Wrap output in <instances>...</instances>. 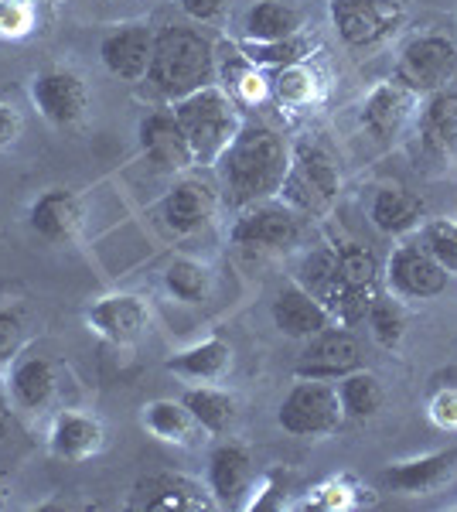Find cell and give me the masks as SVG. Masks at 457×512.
Here are the masks:
<instances>
[{
	"label": "cell",
	"instance_id": "6da1fadb",
	"mask_svg": "<svg viewBox=\"0 0 457 512\" xmlns=\"http://www.w3.org/2000/svg\"><path fill=\"white\" fill-rule=\"evenodd\" d=\"M222 178H226L229 198L236 205L260 202L273 192H280L287 171H290V154L284 140L273 134L263 123H246L239 127V134L232 137L226 154L219 158Z\"/></svg>",
	"mask_w": 457,
	"mask_h": 512
},
{
	"label": "cell",
	"instance_id": "7a4b0ae2",
	"mask_svg": "<svg viewBox=\"0 0 457 512\" xmlns=\"http://www.w3.org/2000/svg\"><path fill=\"white\" fill-rule=\"evenodd\" d=\"M215 72V55L212 41L195 28H164L161 35H154V59L147 79L154 82V89L168 99H185L198 89L212 86Z\"/></svg>",
	"mask_w": 457,
	"mask_h": 512
},
{
	"label": "cell",
	"instance_id": "3957f363",
	"mask_svg": "<svg viewBox=\"0 0 457 512\" xmlns=\"http://www.w3.org/2000/svg\"><path fill=\"white\" fill-rule=\"evenodd\" d=\"M174 117H178L181 130H185L195 161H202V164L219 161L222 154H226V147L232 144V137L239 134L232 99L215 86H205V89H198V93L178 99Z\"/></svg>",
	"mask_w": 457,
	"mask_h": 512
},
{
	"label": "cell",
	"instance_id": "277c9868",
	"mask_svg": "<svg viewBox=\"0 0 457 512\" xmlns=\"http://www.w3.org/2000/svg\"><path fill=\"white\" fill-rule=\"evenodd\" d=\"M280 427L294 437H321L338 431V424L345 420L342 400L338 390H331L324 379H304L280 403Z\"/></svg>",
	"mask_w": 457,
	"mask_h": 512
},
{
	"label": "cell",
	"instance_id": "5b68a950",
	"mask_svg": "<svg viewBox=\"0 0 457 512\" xmlns=\"http://www.w3.org/2000/svg\"><path fill=\"white\" fill-rule=\"evenodd\" d=\"M338 168L321 147H297L294 161H290V171L280 185V192L290 205L304 212H321L328 209L338 198Z\"/></svg>",
	"mask_w": 457,
	"mask_h": 512
},
{
	"label": "cell",
	"instance_id": "8992f818",
	"mask_svg": "<svg viewBox=\"0 0 457 512\" xmlns=\"http://www.w3.org/2000/svg\"><path fill=\"white\" fill-rule=\"evenodd\" d=\"M338 35L352 48H369L389 38L406 18V0H331Z\"/></svg>",
	"mask_w": 457,
	"mask_h": 512
},
{
	"label": "cell",
	"instance_id": "52a82bcc",
	"mask_svg": "<svg viewBox=\"0 0 457 512\" xmlns=\"http://www.w3.org/2000/svg\"><path fill=\"white\" fill-rule=\"evenodd\" d=\"M457 69V48L444 35H420L403 48L396 82L410 93H437Z\"/></svg>",
	"mask_w": 457,
	"mask_h": 512
},
{
	"label": "cell",
	"instance_id": "ba28073f",
	"mask_svg": "<svg viewBox=\"0 0 457 512\" xmlns=\"http://www.w3.org/2000/svg\"><path fill=\"white\" fill-rule=\"evenodd\" d=\"M362 362L359 338L342 328H324L321 335L311 338V345L301 352L294 373L301 379H342L348 373H355Z\"/></svg>",
	"mask_w": 457,
	"mask_h": 512
},
{
	"label": "cell",
	"instance_id": "9c48e42d",
	"mask_svg": "<svg viewBox=\"0 0 457 512\" xmlns=\"http://www.w3.org/2000/svg\"><path fill=\"white\" fill-rule=\"evenodd\" d=\"M447 277L451 274L427 253V246H400L389 260V287L400 297H413V301L444 294Z\"/></svg>",
	"mask_w": 457,
	"mask_h": 512
},
{
	"label": "cell",
	"instance_id": "30bf717a",
	"mask_svg": "<svg viewBox=\"0 0 457 512\" xmlns=\"http://www.w3.org/2000/svg\"><path fill=\"white\" fill-rule=\"evenodd\" d=\"M31 99L38 103L41 117L52 120L55 127H72L86 113V86L76 72L48 69L31 82Z\"/></svg>",
	"mask_w": 457,
	"mask_h": 512
},
{
	"label": "cell",
	"instance_id": "8fae6325",
	"mask_svg": "<svg viewBox=\"0 0 457 512\" xmlns=\"http://www.w3.org/2000/svg\"><path fill=\"white\" fill-rule=\"evenodd\" d=\"M99 59H103L106 69L113 76L137 82L151 72V59H154V35L144 28V24H127V28L113 31L110 38L99 48Z\"/></svg>",
	"mask_w": 457,
	"mask_h": 512
},
{
	"label": "cell",
	"instance_id": "7c38bea8",
	"mask_svg": "<svg viewBox=\"0 0 457 512\" xmlns=\"http://www.w3.org/2000/svg\"><path fill=\"white\" fill-rule=\"evenodd\" d=\"M215 209H219V198H215L212 188L205 181L188 178L178 181L164 195L161 219L168 222V229H174V233H195V229H202L215 216Z\"/></svg>",
	"mask_w": 457,
	"mask_h": 512
},
{
	"label": "cell",
	"instance_id": "4fadbf2b",
	"mask_svg": "<svg viewBox=\"0 0 457 512\" xmlns=\"http://www.w3.org/2000/svg\"><path fill=\"white\" fill-rule=\"evenodd\" d=\"M420 147L434 161L457 158V93L437 89L420 113Z\"/></svg>",
	"mask_w": 457,
	"mask_h": 512
},
{
	"label": "cell",
	"instance_id": "5bb4252c",
	"mask_svg": "<svg viewBox=\"0 0 457 512\" xmlns=\"http://www.w3.org/2000/svg\"><path fill=\"white\" fill-rule=\"evenodd\" d=\"M140 147H144V154L157 168H168V171L188 168L195 161L185 130H181L174 113H151V117L140 123Z\"/></svg>",
	"mask_w": 457,
	"mask_h": 512
},
{
	"label": "cell",
	"instance_id": "9a60e30c",
	"mask_svg": "<svg viewBox=\"0 0 457 512\" xmlns=\"http://www.w3.org/2000/svg\"><path fill=\"white\" fill-rule=\"evenodd\" d=\"M273 321L277 328L290 338H314L321 335L324 328H331V311L324 308L314 294H307L301 284L297 287H284L273 301Z\"/></svg>",
	"mask_w": 457,
	"mask_h": 512
},
{
	"label": "cell",
	"instance_id": "2e32d148",
	"mask_svg": "<svg viewBox=\"0 0 457 512\" xmlns=\"http://www.w3.org/2000/svg\"><path fill=\"white\" fill-rule=\"evenodd\" d=\"M31 229L48 243H72L82 229V202L65 188H52L31 205Z\"/></svg>",
	"mask_w": 457,
	"mask_h": 512
},
{
	"label": "cell",
	"instance_id": "e0dca14e",
	"mask_svg": "<svg viewBox=\"0 0 457 512\" xmlns=\"http://www.w3.org/2000/svg\"><path fill=\"white\" fill-rule=\"evenodd\" d=\"M457 475V451H437L403 461L386 472V482L403 495H434Z\"/></svg>",
	"mask_w": 457,
	"mask_h": 512
},
{
	"label": "cell",
	"instance_id": "ac0fdd59",
	"mask_svg": "<svg viewBox=\"0 0 457 512\" xmlns=\"http://www.w3.org/2000/svg\"><path fill=\"white\" fill-rule=\"evenodd\" d=\"M89 321H93L96 332L106 335L110 342L130 345V342H137L140 332L147 328V308L134 294H113V297H106V301L93 304Z\"/></svg>",
	"mask_w": 457,
	"mask_h": 512
},
{
	"label": "cell",
	"instance_id": "d6986e66",
	"mask_svg": "<svg viewBox=\"0 0 457 512\" xmlns=\"http://www.w3.org/2000/svg\"><path fill=\"white\" fill-rule=\"evenodd\" d=\"M137 509H212V499L198 482L185 475H147L137 485Z\"/></svg>",
	"mask_w": 457,
	"mask_h": 512
},
{
	"label": "cell",
	"instance_id": "ffe728a7",
	"mask_svg": "<svg viewBox=\"0 0 457 512\" xmlns=\"http://www.w3.org/2000/svg\"><path fill=\"white\" fill-rule=\"evenodd\" d=\"M294 236H297V219L290 216V209H284V205H256V209H249L232 226V239L239 246H263V250L287 246Z\"/></svg>",
	"mask_w": 457,
	"mask_h": 512
},
{
	"label": "cell",
	"instance_id": "44dd1931",
	"mask_svg": "<svg viewBox=\"0 0 457 512\" xmlns=\"http://www.w3.org/2000/svg\"><path fill=\"white\" fill-rule=\"evenodd\" d=\"M253 482V458L243 444H222L209 461V489L222 506H236Z\"/></svg>",
	"mask_w": 457,
	"mask_h": 512
},
{
	"label": "cell",
	"instance_id": "7402d4cb",
	"mask_svg": "<svg viewBox=\"0 0 457 512\" xmlns=\"http://www.w3.org/2000/svg\"><path fill=\"white\" fill-rule=\"evenodd\" d=\"M413 99H417V93H410V89L400 86V82H386V86H379L376 93L365 99L362 123L376 137L400 134V127L413 110Z\"/></svg>",
	"mask_w": 457,
	"mask_h": 512
},
{
	"label": "cell",
	"instance_id": "603a6c76",
	"mask_svg": "<svg viewBox=\"0 0 457 512\" xmlns=\"http://www.w3.org/2000/svg\"><path fill=\"white\" fill-rule=\"evenodd\" d=\"M103 444V427H99L96 417H86V414H58L55 427H52V451L58 458L65 461H86L89 454L99 451Z\"/></svg>",
	"mask_w": 457,
	"mask_h": 512
},
{
	"label": "cell",
	"instance_id": "cb8c5ba5",
	"mask_svg": "<svg viewBox=\"0 0 457 512\" xmlns=\"http://www.w3.org/2000/svg\"><path fill=\"white\" fill-rule=\"evenodd\" d=\"M301 31V11L284 0H260L246 14L249 41H280Z\"/></svg>",
	"mask_w": 457,
	"mask_h": 512
},
{
	"label": "cell",
	"instance_id": "d4e9b609",
	"mask_svg": "<svg viewBox=\"0 0 457 512\" xmlns=\"http://www.w3.org/2000/svg\"><path fill=\"white\" fill-rule=\"evenodd\" d=\"M181 403L188 407V414L195 417V424L202 431L212 434H226L236 420V400L226 390H212V386H198L181 396Z\"/></svg>",
	"mask_w": 457,
	"mask_h": 512
},
{
	"label": "cell",
	"instance_id": "484cf974",
	"mask_svg": "<svg viewBox=\"0 0 457 512\" xmlns=\"http://www.w3.org/2000/svg\"><path fill=\"white\" fill-rule=\"evenodd\" d=\"M229 366H232V349L222 338H209V342L168 359L171 373L188 376V379H219V376H226Z\"/></svg>",
	"mask_w": 457,
	"mask_h": 512
},
{
	"label": "cell",
	"instance_id": "4316f807",
	"mask_svg": "<svg viewBox=\"0 0 457 512\" xmlns=\"http://www.w3.org/2000/svg\"><path fill=\"white\" fill-rule=\"evenodd\" d=\"M423 216V202L406 188H382L372 202V222L382 233H406Z\"/></svg>",
	"mask_w": 457,
	"mask_h": 512
},
{
	"label": "cell",
	"instance_id": "83f0119b",
	"mask_svg": "<svg viewBox=\"0 0 457 512\" xmlns=\"http://www.w3.org/2000/svg\"><path fill=\"white\" fill-rule=\"evenodd\" d=\"M11 383H14L18 403H24L28 410H41L55 396V369L48 359H38L35 355V359L18 362Z\"/></svg>",
	"mask_w": 457,
	"mask_h": 512
},
{
	"label": "cell",
	"instance_id": "f1b7e54d",
	"mask_svg": "<svg viewBox=\"0 0 457 512\" xmlns=\"http://www.w3.org/2000/svg\"><path fill=\"white\" fill-rule=\"evenodd\" d=\"M338 400H342V414L352 420H369L379 414L382 407V383L379 376L372 373H348L342 376V386H338Z\"/></svg>",
	"mask_w": 457,
	"mask_h": 512
},
{
	"label": "cell",
	"instance_id": "f546056e",
	"mask_svg": "<svg viewBox=\"0 0 457 512\" xmlns=\"http://www.w3.org/2000/svg\"><path fill=\"white\" fill-rule=\"evenodd\" d=\"M144 424H147V431L157 434L161 441H188L191 431L198 427L185 403H171V400L151 403L144 414Z\"/></svg>",
	"mask_w": 457,
	"mask_h": 512
},
{
	"label": "cell",
	"instance_id": "4dcf8cb0",
	"mask_svg": "<svg viewBox=\"0 0 457 512\" xmlns=\"http://www.w3.org/2000/svg\"><path fill=\"white\" fill-rule=\"evenodd\" d=\"M297 280L307 294H314L324 304L335 291V280H338V250H314L307 253L297 267Z\"/></svg>",
	"mask_w": 457,
	"mask_h": 512
},
{
	"label": "cell",
	"instance_id": "1f68e13d",
	"mask_svg": "<svg viewBox=\"0 0 457 512\" xmlns=\"http://www.w3.org/2000/svg\"><path fill=\"white\" fill-rule=\"evenodd\" d=\"M246 59L253 65H297L307 59L311 52V41L301 38V35H290V38H280V41H246Z\"/></svg>",
	"mask_w": 457,
	"mask_h": 512
},
{
	"label": "cell",
	"instance_id": "d6a6232c",
	"mask_svg": "<svg viewBox=\"0 0 457 512\" xmlns=\"http://www.w3.org/2000/svg\"><path fill=\"white\" fill-rule=\"evenodd\" d=\"M164 284L174 297L188 304H198L209 297V287H212V274L202 267V263H191V260H174L164 274Z\"/></svg>",
	"mask_w": 457,
	"mask_h": 512
},
{
	"label": "cell",
	"instance_id": "836d02e7",
	"mask_svg": "<svg viewBox=\"0 0 457 512\" xmlns=\"http://www.w3.org/2000/svg\"><path fill=\"white\" fill-rule=\"evenodd\" d=\"M273 93L287 106H307L318 99V76H314L304 62L284 65V69L277 72V79H273Z\"/></svg>",
	"mask_w": 457,
	"mask_h": 512
},
{
	"label": "cell",
	"instance_id": "e575fe53",
	"mask_svg": "<svg viewBox=\"0 0 457 512\" xmlns=\"http://www.w3.org/2000/svg\"><path fill=\"white\" fill-rule=\"evenodd\" d=\"M369 325H372V335L382 349H396L403 342V332H406V321H403V311L396 301H386V297H376L369 308Z\"/></svg>",
	"mask_w": 457,
	"mask_h": 512
},
{
	"label": "cell",
	"instance_id": "d590c367",
	"mask_svg": "<svg viewBox=\"0 0 457 512\" xmlns=\"http://www.w3.org/2000/svg\"><path fill=\"white\" fill-rule=\"evenodd\" d=\"M423 246L447 274H457V222L437 219L423 229Z\"/></svg>",
	"mask_w": 457,
	"mask_h": 512
},
{
	"label": "cell",
	"instance_id": "8d00e7d4",
	"mask_svg": "<svg viewBox=\"0 0 457 512\" xmlns=\"http://www.w3.org/2000/svg\"><path fill=\"white\" fill-rule=\"evenodd\" d=\"M222 76L229 82V99L232 96H243L246 103H253V99H260L267 93V82L256 76V65L246 59V55H236V59H229L222 65Z\"/></svg>",
	"mask_w": 457,
	"mask_h": 512
},
{
	"label": "cell",
	"instance_id": "74e56055",
	"mask_svg": "<svg viewBox=\"0 0 457 512\" xmlns=\"http://www.w3.org/2000/svg\"><path fill=\"white\" fill-rule=\"evenodd\" d=\"M31 24H35V4L31 0H0V35H28Z\"/></svg>",
	"mask_w": 457,
	"mask_h": 512
},
{
	"label": "cell",
	"instance_id": "f35d334b",
	"mask_svg": "<svg viewBox=\"0 0 457 512\" xmlns=\"http://www.w3.org/2000/svg\"><path fill=\"white\" fill-rule=\"evenodd\" d=\"M24 335V321L18 311H0V366L11 362V355L18 352Z\"/></svg>",
	"mask_w": 457,
	"mask_h": 512
},
{
	"label": "cell",
	"instance_id": "ab89813d",
	"mask_svg": "<svg viewBox=\"0 0 457 512\" xmlns=\"http://www.w3.org/2000/svg\"><path fill=\"white\" fill-rule=\"evenodd\" d=\"M430 420L440 431H457V390H440L430 400Z\"/></svg>",
	"mask_w": 457,
	"mask_h": 512
},
{
	"label": "cell",
	"instance_id": "60d3db41",
	"mask_svg": "<svg viewBox=\"0 0 457 512\" xmlns=\"http://www.w3.org/2000/svg\"><path fill=\"white\" fill-rule=\"evenodd\" d=\"M222 7H226V0H181V11H185L188 18H195V21L219 18Z\"/></svg>",
	"mask_w": 457,
	"mask_h": 512
},
{
	"label": "cell",
	"instance_id": "b9f144b4",
	"mask_svg": "<svg viewBox=\"0 0 457 512\" xmlns=\"http://www.w3.org/2000/svg\"><path fill=\"white\" fill-rule=\"evenodd\" d=\"M21 134V120L14 113V106H0V147L14 144Z\"/></svg>",
	"mask_w": 457,
	"mask_h": 512
},
{
	"label": "cell",
	"instance_id": "7bdbcfd3",
	"mask_svg": "<svg viewBox=\"0 0 457 512\" xmlns=\"http://www.w3.org/2000/svg\"><path fill=\"white\" fill-rule=\"evenodd\" d=\"M7 431V403H4V396H0V437H4Z\"/></svg>",
	"mask_w": 457,
	"mask_h": 512
},
{
	"label": "cell",
	"instance_id": "ee69618b",
	"mask_svg": "<svg viewBox=\"0 0 457 512\" xmlns=\"http://www.w3.org/2000/svg\"><path fill=\"white\" fill-rule=\"evenodd\" d=\"M0 506H4V485H0Z\"/></svg>",
	"mask_w": 457,
	"mask_h": 512
}]
</instances>
